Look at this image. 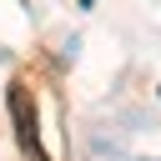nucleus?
<instances>
[{"instance_id": "nucleus-1", "label": "nucleus", "mask_w": 161, "mask_h": 161, "mask_svg": "<svg viewBox=\"0 0 161 161\" xmlns=\"http://www.w3.org/2000/svg\"><path fill=\"white\" fill-rule=\"evenodd\" d=\"M5 106H10V126H15V141H20L25 161H50L45 146H40V116H35V96H30L25 80L5 86Z\"/></svg>"}, {"instance_id": "nucleus-2", "label": "nucleus", "mask_w": 161, "mask_h": 161, "mask_svg": "<svg viewBox=\"0 0 161 161\" xmlns=\"http://www.w3.org/2000/svg\"><path fill=\"white\" fill-rule=\"evenodd\" d=\"M80 5H96V0H80Z\"/></svg>"}]
</instances>
